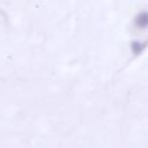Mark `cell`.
I'll use <instances>...</instances> for the list:
<instances>
[{"label": "cell", "instance_id": "6da1fadb", "mask_svg": "<svg viewBox=\"0 0 148 148\" xmlns=\"http://www.w3.org/2000/svg\"><path fill=\"white\" fill-rule=\"evenodd\" d=\"M136 25L140 26V27L148 26V13L143 12L138 16V18H136Z\"/></svg>", "mask_w": 148, "mask_h": 148}]
</instances>
